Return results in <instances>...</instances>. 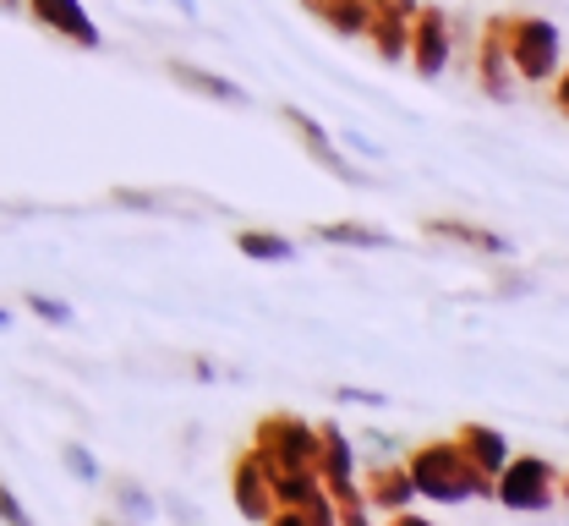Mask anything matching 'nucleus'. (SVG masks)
I'll return each mask as SVG.
<instances>
[{
    "label": "nucleus",
    "mask_w": 569,
    "mask_h": 526,
    "mask_svg": "<svg viewBox=\"0 0 569 526\" xmlns=\"http://www.w3.org/2000/svg\"><path fill=\"white\" fill-rule=\"evenodd\" d=\"M318 241H329V247H372V252H383V247H395V236L378 226H356V220H340V226H312Z\"/></svg>",
    "instance_id": "16"
},
{
    "label": "nucleus",
    "mask_w": 569,
    "mask_h": 526,
    "mask_svg": "<svg viewBox=\"0 0 569 526\" xmlns=\"http://www.w3.org/2000/svg\"><path fill=\"white\" fill-rule=\"evenodd\" d=\"M61 460H67V472L77 477V483H99V460L82 450L77 439H67V445H61Z\"/></svg>",
    "instance_id": "18"
},
{
    "label": "nucleus",
    "mask_w": 569,
    "mask_h": 526,
    "mask_svg": "<svg viewBox=\"0 0 569 526\" xmlns=\"http://www.w3.org/2000/svg\"><path fill=\"white\" fill-rule=\"evenodd\" d=\"M455 445H460V455H466V460L477 466V477H488V483L498 477V466L509 460V445H503V434H498V428H488V423H466Z\"/></svg>",
    "instance_id": "12"
},
{
    "label": "nucleus",
    "mask_w": 569,
    "mask_h": 526,
    "mask_svg": "<svg viewBox=\"0 0 569 526\" xmlns=\"http://www.w3.org/2000/svg\"><path fill=\"white\" fill-rule=\"evenodd\" d=\"M252 450L263 455L269 466H312V450H318V428L296 411H274L258 423V439Z\"/></svg>",
    "instance_id": "4"
},
{
    "label": "nucleus",
    "mask_w": 569,
    "mask_h": 526,
    "mask_svg": "<svg viewBox=\"0 0 569 526\" xmlns=\"http://www.w3.org/2000/svg\"><path fill=\"white\" fill-rule=\"evenodd\" d=\"M116 505H121L132 522H148V516H153V499L142 494L138 483H121V488H116Z\"/></svg>",
    "instance_id": "20"
},
{
    "label": "nucleus",
    "mask_w": 569,
    "mask_h": 526,
    "mask_svg": "<svg viewBox=\"0 0 569 526\" xmlns=\"http://www.w3.org/2000/svg\"><path fill=\"white\" fill-rule=\"evenodd\" d=\"M406 477L422 499H438V505H460L471 494H493L488 477H477V466L460 455V445L449 439H427L417 450L406 455Z\"/></svg>",
    "instance_id": "1"
},
{
    "label": "nucleus",
    "mask_w": 569,
    "mask_h": 526,
    "mask_svg": "<svg viewBox=\"0 0 569 526\" xmlns=\"http://www.w3.org/2000/svg\"><path fill=\"white\" fill-rule=\"evenodd\" d=\"M28 312H39V318H44V324H71V307L61 297H44V291H28Z\"/></svg>",
    "instance_id": "19"
},
{
    "label": "nucleus",
    "mask_w": 569,
    "mask_h": 526,
    "mask_svg": "<svg viewBox=\"0 0 569 526\" xmlns=\"http://www.w3.org/2000/svg\"><path fill=\"white\" fill-rule=\"evenodd\" d=\"M477 82L493 93V99H509L515 93V72H509V50H503V17L488 22L482 33V56H477Z\"/></svg>",
    "instance_id": "11"
},
{
    "label": "nucleus",
    "mask_w": 569,
    "mask_h": 526,
    "mask_svg": "<svg viewBox=\"0 0 569 526\" xmlns=\"http://www.w3.org/2000/svg\"><path fill=\"white\" fill-rule=\"evenodd\" d=\"M176 6H181V11H187V17H192V11H198V0H176Z\"/></svg>",
    "instance_id": "25"
},
{
    "label": "nucleus",
    "mask_w": 569,
    "mask_h": 526,
    "mask_svg": "<svg viewBox=\"0 0 569 526\" xmlns=\"http://www.w3.org/2000/svg\"><path fill=\"white\" fill-rule=\"evenodd\" d=\"M164 72L176 77L187 93H203L213 105H247V88H236L230 77H219V72H203V67H192V61H170Z\"/></svg>",
    "instance_id": "13"
},
{
    "label": "nucleus",
    "mask_w": 569,
    "mask_h": 526,
    "mask_svg": "<svg viewBox=\"0 0 569 526\" xmlns=\"http://www.w3.org/2000/svg\"><path fill=\"white\" fill-rule=\"evenodd\" d=\"M427 236H438V241H455V247H471V252H488V258H509L515 247H509V236H498L488 226H471V220H443V215H432L427 220Z\"/></svg>",
    "instance_id": "10"
},
{
    "label": "nucleus",
    "mask_w": 569,
    "mask_h": 526,
    "mask_svg": "<svg viewBox=\"0 0 569 526\" xmlns=\"http://www.w3.org/2000/svg\"><path fill=\"white\" fill-rule=\"evenodd\" d=\"M0 6H22V0H0Z\"/></svg>",
    "instance_id": "26"
},
{
    "label": "nucleus",
    "mask_w": 569,
    "mask_h": 526,
    "mask_svg": "<svg viewBox=\"0 0 569 526\" xmlns=\"http://www.w3.org/2000/svg\"><path fill=\"white\" fill-rule=\"evenodd\" d=\"M236 247H241V258H258V264H290L296 258V241L280 230H241Z\"/></svg>",
    "instance_id": "17"
},
{
    "label": "nucleus",
    "mask_w": 569,
    "mask_h": 526,
    "mask_svg": "<svg viewBox=\"0 0 569 526\" xmlns=\"http://www.w3.org/2000/svg\"><path fill=\"white\" fill-rule=\"evenodd\" d=\"M230 494H236V510L247 522H269L274 516V494H269V472H263V455L241 450L230 466Z\"/></svg>",
    "instance_id": "7"
},
{
    "label": "nucleus",
    "mask_w": 569,
    "mask_h": 526,
    "mask_svg": "<svg viewBox=\"0 0 569 526\" xmlns=\"http://www.w3.org/2000/svg\"><path fill=\"white\" fill-rule=\"evenodd\" d=\"M406 50H411V67H417L422 82L443 77V67H449V17L438 6H417L411 33H406Z\"/></svg>",
    "instance_id": "5"
},
{
    "label": "nucleus",
    "mask_w": 569,
    "mask_h": 526,
    "mask_svg": "<svg viewBox=\"0 0 569 526\" xmlns=\"http://www.w3.org/2000/svg\"><path fill=\"white\" fill-rule=\"evenodd\" d=\"M503 50L520 82H553L565 67V33L548 17H503Z\"/></svg>",
    "instance_id": "2"
},
{
    "label": "nucleus",
    "mask_w": 569,
    "mask_h": 526,
    "mask_svg": "<svg viewBox=\"0 0 569 526\" xmlns=\"http://www.w3.org/2000/svg\"><path fill=\"white\" fill-rule=\"evenodd\" d=\"M0 522H28V510H22V499L0 483Z\"/></svg>",
    "instance_id": "21"
},
{
    "label": "nucleus",
    "mask_w": 569,
    "mask_h": 526,
    "mask_svg": "<svg viewBox=\"0 0 569 526\" xmlns=\"http://www.w3.org/2000/svg\"><path fill=\"white\" fill-rule=\"evenodd\" d=\"M411 17H417V0H367V28H361V39H372L378 56L395 67V61H406Z\"/></svg>",
    "instance_id": "6"
},
{
    "label": "nucleus",
    "mask_w": 569,
    "mask_h": 526,
    "mask_svg": "<svg viewBox=\"0 0 569 526\" xmlns=\"http://www.w3.org/2000/svg\"><path fill=\"white\" fill-rule=\"evenodd\" d=\"M280 116H284V127H290V132H296V138L307 143V153H312V159H318V165H323L329 176H340L346 187H356V181H361V176H356L351 165H346V153L335 149V138H329V132H323V127H318V121H312L307 110H296V105H284Z\"/></svg>",
    "instance_id": "9"
},
{
    "label": "nucleus",
    "mask_w": 569,
    "mask_h": 526,
    "mask_svg": "<svg viewBox=\"0 0 569 526\" xmlns=\"http://www.w3.org/2000/svg\"><path fill=\"white\" fill-rule=\"evenodd\" d=\"M28 11H33L50 33L71 39L77 50H99V28H93V17L82 11V0H28Z\"/></svg>",
    "instance_id": "8"
},
{
    "label": "nucleus",
    "mask_w": 569,
    "mask_h": 526,
    "mask_svg": "<svg viewBox=\"0 0 569 526\" xmlns=\"http://www.w3.org/2000/svg\"><path fill=\"white\" fill-rule=\"evenodd\" d=\"M346 149H356V153H378V143H367L361 132H346Z\"/></svg>",
    "instance_id": "23"
},
{
    "label": "nucleus",
    "mask_w": 569,
    "mask_h": 526,
    "mask_svg": "<svg viewBox=\"0 0 569 526\" xmlns=\"http://www.w3.org/2000/svg\"><path fill=\"white\" fill-rule=\"evenodd\" d=\"M318 22H329L340 39H361L367 28V0H301Z\"/></svg>",
    "instance_id": "15"
},
{
    "label": "nucleus",
    "mask_w": 569,
    "mask_h": 526,
    "mask_svg": "<svg viewBox=\"0 0 569 526\" xmlns=\"http://www.w3.org/2000/svg\"><path fill=\"white\" fill-rule=\"evenodd\" d=\"M340 400H367V406H383V389H335Z\"/></svg>",
    "instance_id": "22"
},
{
    "label": "nucleus",
    "mask_w": 569,
    "mask_h": 526,
    "mask_svg": "<svg viewBox=\"0 0 569 526\" xmlns=\"http://www.w3.org/2000/svg\"><path fill=\"white\" fill-rule=\"evenodd\" d=\"M411 477H406V466H378L372 477H367V505H378V510H406L411 505Z\"/></svg>",
    "instance_id": "14"
},
{
    "label": "nucleus",
    "mask_w": 569,
    "mask_h": 526,
    "mask_svg": "<svg viewBox=\"0 0 569 526\" xmlns=\"http://www.w3.org/2000/svg\"><path fill=\"white\" fill-rule=\"evenodd\" d=\"M0 329H11V307H0Z\"/></svg>",
    "instance_id": "24"
},
{
    "label": "nucleus",
    "mask_w": 569,
    "mask_h": 526,
    "mask_svg": "<svg viewBox=\"0 0 569 526\" xmlns=\"http://www.w3.org/2000/svg\"><path fill=\"white\" fill-rule=\"evenodd\" d=\"M553 488H559V466L553 460H537V455H520V460H503L498 466V505L509 510H548L553 505Z\"/></svg>",
    "instance_id": "3"
}]
</instances>
